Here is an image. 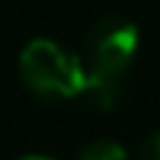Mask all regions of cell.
Returning a JSON list of instances; mask_svg holds the SVG:
<instances>
[{
	"mask_svg": "<svg viewBox=\"0 0 160 160\" xmlns=\"http://www.w3.org/2000/svg\"><path fill=\"white\" fill-rule=\"evenodd\" d=\"M21 80L39 98H77L86 80V68L62 45L36 39L21 53Z\"/></svg>",
	"mask_w": 160,
	"mask_h": 160,
	"instance_id": "6da1fadb",
	"label": "cell"
},
{
	"mask_svg": "<svg viewBox=\"0 0 160 160\" xmlns=\"http://www.w3.org/2000/svg\"><path fill=\"white\" fill-rule=\"evenodd\" d=\"M80 98L95 110H113L122 98V77H101V74H89L86 71Z\"/></svg>",
	"mask_w": 160,
	"mask_h": 160,
	"instance_id": "3957f363",
	"label": "cell"
},
{
	"mask_svg": "<svg viewBox=\"0 0 160 160\" xmlns=\"http://www.w3.org/2000/svg\"><path fill=\"white\" fill-rule=\"evenodd\" d=\"M139 48V33L125 18H104L89 30L86 39V57H89V74L101 77H122L133 62Z\"/></svg>",
	"mask_w": 160,
	"mask_h": 160,
	"instance_id": "7a4b0ae2",
	"label": "cell"
},
{
	"mask_svg": "<svg viewBox=\"0 0 160 160\" xmlns=\"http://www.w3.org/2000/svg\"><path fill=\"white\" fill-rule=\"evenodd\" d=\"M21 160H51V157H36L33 154V157H21Z\"/></svg>",
	"mask_w": 160,
	"mask_h": 160,
	"instance_id": "8992f818",
	"label": "cell"
},
{
	"mask_svg": "<svg viewBox=\"0 0 160 160\" xmlns=\"http://www.w3.org/2000/svg\"><path fill=\"white\" fill-rule=\"evenodd\" d=\"M77 160H128V154L113 139H95V142L83 145V151L77 154Z\"/></svg>",
	"mask_w": 160,
	"mask_h": 160,
	"instance_id": "277c9868",
	"label": "cell"
},
{
	"mask_svg": "<svg viewBox=\"0 0 160 160\" xmlns=\"http://www.w3.org/2000/svg\"><path fill=\"white\" fill-rule=\"evenodd\" d=\"M139 160H160V133H154V137H148V139L142 142Z\"/></svg>",
	"mask_w": 160,
	"mask_h": 160,
	"instance_id": "5b68a950",
	"label": "cell"
}]
</instances>
